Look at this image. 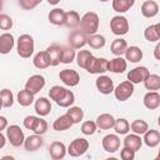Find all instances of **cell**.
I'll use <instances>...</instances> for the list:
<instances>
[{
  "mask_svg": "<svg viewBox=\"0 0 160 160\" xmlns=\"http://www.w3.org/2000/svg\"><path fill=\"white\" fill-rule=\"evenodd\" d=\"M5 145H6V136L0 131V149L5 148Z\"/></svg>",
  "mask_w": 160,
  "mask_h": 160,
  "instance_id": "f5cc1de1",
  "label": "cell"
},
{
  "mask_svg": "<svg viewBox=\"0 0 160 160\" xmlns=\"http://www.w3.org/2000/svg\"><path fill=\"white\" fill-rule=\"evenodd\" d=\"M149 74H150V71L146 66H136L128 72V80L130 82H132L134 85L140 84L149 76Z\"/></svg>",
  "mask_w": 160,
  "mask_h": 160,
  "instance_id": "7c38bea8",
  "label": "cell"
},
{
  "mask_svg": "<svg viewBox=\"0 0 160 160\" xmlns=\"http://www.w3.org/2000/svg\"><path fill=\"white\" fill-rule=\"evenodd\" d=\"M134 84L130 82L129 80L121 81L116 88H114V95L116 98V100L119 101H126L128 99H130L134 94Z\"/></svg>",
  "mask_w": 160,
  "mask_h": 160,
  "instance_id": "8992f818",
  "label": "cell"
},
{
  "mask_svg": "<svg viewBox=\"0 0 160 160\" xmlns=\"http://www.w3.org/2000/svg\"><path fill=\"white\" fill-rule=\"evenodd\" d=\"M1 108H2V100H1V98H0V110H1Z\"/></svg>",
  "mask_w": 160,
  "mask_h": 160,
  "instance_id": "11a10c76",
  "label": "cell"
},
{
  "mask_svg": "<svg viewBox=\"0 0 160 160\" xmlns=\"http://www.w3.org/2000/svg\"><path fill=\"white\" fill-rule=\"evenodd\" d=\"M34 49H35V42L31 35L29 34H21L18 38V42H16V50H18V55L22 59H29L32 54H34Z\"/></svg>",
  "mask_w": 160,
  "mask_h": 160,
  "instance_id": "7a4b0ae2",
  "label": "cell"
},
{
  "mask_svg": "<svg viewBox=\"0 0 160 160\" xmlns=\"http://www.w3.org/2000/svg\"><path fill=\"white\" fill-rule=\"evenodd\" d=\"M32 131H34V134H39V135H44L48 131V122L42 119V116H39V120Z\"/></svg>",
  "mask_w": 160,
  "mask_h": 160,
  "instance_id": "bcb514c9",
  "label": "cell"
},
{
  "mask_svg": "<svg viewBox=\"0 0 160 160\" xmlns=\"http://www.w3.org/2000/svg\"><path fill=\"white\" fill-rule=\"evenodd\" d=\"M142 82L145 89L149 91H158L160 89V76L158 74H149V76Z\"/></svg>",
  "mask_w": 160,
  "mask_h": 160,
  "instance_id": "836d02e7",
  "label": "cell"
},
{
  "mask_svg": "<svg viewBox=\"0 0 160 160\" xmlns=\"http://www.w3.org/2000/svg\"><path fill=\"white\" fill-rule=\"evenodd\" d=\"M110 30L114 35L122 36L129 32V21L122 15H115L110 20Z\"/></svg>",
  "mask_w": 160,
  "mask_h": 160,
  "instance_id": "3957f363",
  "label": "cell"
},
{
  "mask_svg": "<svg viewBox=\"0 0 160 160\" xmlns=\"http://www.w3.org/2000/svg\"><path fill=\"white\" fill-rule=\"evenodd\" d=\"M92 56H94V55L91 54L90 50H80V51L76 54L75 59H76V62H78V65H79L80 68L86 69Z\"/></svg>",
  "mask_w": 160,
  "mask_h": 160,
  "instance_id": "e575fe53",
  "label": "cell"
},
{
  "mask_svg": "<svg viewBox=\"0 0 160 160\" xmlns=\"http://www.w3.org/2000/svg\"><path fill=\"white\" fill-rule=\"evenodd\" d=\"M98 130V126H96V122L95 121H91V120H88V121H84L81 124V132L84 135H94Z\"/></svg>",
  "mask_w": 160,
  "mask_h": 160,
  "instance_id": "ee69618b",
  "label": "cell"
},
{
  "mask_svg": "<svg viewBox=\"0 0 160 160\" xmlns=\"http://www.w3.org/2000/svg\"><path fill=\"white\" fill-rule=\"evenodd\" d=\"M99 1H101V2H106V1H109V0H99Z\"/></svg>",
  "mask_w": 160,
  "mask_h": 160,
  "instance_id": "6f0895ef",
  "label": "cell"
},
{
  "mask_svg": "<svg viewBox=\"0 0 160 160\" xmlns=\"http://www.w3.org/2000/svg\"><path fill=\"white\" fill-rule=\"evenodd\" d=\"M144 38L149 42H156L160 40V24L149 25L144 30Z\"/></svg>",
  "mask_w": 160,
  "mask_h": 160,
  "instance_id": "d4e9b609",
  "label": "cell"
},
{
  "mask_svg": "<svg viewBox=\"0 0 160 160\" xmlns=\"http://www.w3.org/2000/svg\"><path fill=\"white\" fill-rule=\"evenodd\" d=\"M76 52L75 49L71 46H61V62L62 64H71L75 60Z\"/></svg>",
  "mask_w": 160,
  "mask_h": 160,
  "instance_id": "f35d334b",
  "label": "cell"
},
{
  "mask_svg": "<svg viewBox=\"0 0 160 160\" xmlns=\"http://www.w3.org/2000/svg\"><path fill=\"white\" fill-rule=\"evenodd\" d=\"M74 102H75V95H74V92H72L71 90H68V89H66L65 94L62 95V98L56 101V104H58L60 108H69V106H71Z\"/></svg>",
  "mask_w": 160,
  "mask_h": 160,
  "instance_id": "60d3db41",
  "label": "cell"
},
{
  "mask_svg": "<svg viewBox=\"0 0 160 160\" xmlns=\"http://www.w3.org/2000/svg\"><path fill=\"white\" fill-rule=\"evenodd\" d=\"M16 101L19 102V105L21 106H30L34 101H35V95L31 94L30 91H28L26 89L20 90L16 95Z\"/></svg>",
  "mask_w": 160,
  "mask_h": 160,
  "instance_id": "4dcf8cb0",
  "label": "cell"
},
{
  "mask_svg": "<svg viewBox=\"0 0 160 160\" xmlns=\"http://www.w3.org/2000/svg\"><path fill=\"white\" fill-rule=\"evenodd\" d=\"M8 119L5 118V116H0V131H2V130H6V128H8Z\"/></svg>",
  "mask_w": 160,
  "mask_h": 160,
  "instance_id": "f907efd6",
  "label": "cell"
},
{
  "mask_svg": "<svg viewBox=\"0 0 160 160\" xmlns=\"http://www.w3.org/2000/svg\"><path fill=\"white\" fill-rule=\"evenodd\" d=\"M48 2H49L50 5H56V4L60 2V0H48Z\"/></svg>",
  "mask_w": 160,
  "mask_h": 160,
  "instance_id": "db71d44e",
  "label": "cell"
},
{
  "mask_svg": "<svg viewBox=\"0 0 160 160\" xmlns=\"http://www.w3.org/2000/svg\"><path fill=\"white\" fill-rule=\"evenodd\" d=\"M49 154H50L51 159H54V160L64 159L65 155L68 154L65 144L61 142V141H52L49 146Z\"/></svg>",
  "mask_w": 160,
  "mask_h": 160,
  "instance_id": "2e32d148",
  "label": "cell"
},
{
  "mask_svg": "<svg viewBox=\"0 0 160 160\" xmlns=\"http://www.w3.org/2000/svg\"><path fill=\"white\" fill-rule=\"evenodd\" d=\"M101 145L106 152H116L120 149V138L118 136V134H108L102 138Z\"/></svg>",
  "mask_w": 160,
  "mask_h": 160,
  "instance_id": "4fadbf2b",
  "label": "cell"
},
{
  "mask_svg": "<svg viewBox=\"0 0 160 160\" xmlns=\"http://www.w3.org/2000/svg\"><path fill=\"white\" fill-rule=\"evenodd\" d=\"M66 114L69 115V118L71 119L72 124H79L80 121H82L84 119V111L80 106H69Z\"/></svg>",
  "mask_w": 160,
  "mask_h": 160,
  "instance_id": "d590c367",
  "label": "cell"
},
{
  "mask_svg": "<svg viewBox=\"0 0 160 160\" xmlns=\"http://www.w3.org/2000/svg\"><path fill=\"white\" fill-rule=\"evenodd\" d=\"M160 44L158 42L156 44V46H155V49H154V56H155V59L156 60H160Z\"/></svg>",
  "mask_w": 160,
  "mask_h": 160,
  "instance_id": "816d5d0a",
  "label": "cell"
},
{
  "mask_svg": "<svg viewBox=\"0 0 160 160\" xmlns=\"http://www.w3.org/2000/svg\"><path fill=\"white\" fill-rule=\"evenodd\" d=\"M59 79L66 85V86H76L80 82V75L78 71L72 69H64L59 72Z\"/></svg>",
  "mask_w": 160,
  "mask_h": 160,
  "instance_id": "30bf717a",
  "label": "cell"
},
{
  "mask_svg": "<svg viewBox=\"0 0 160 160\" xmlns=\"http://www.w3.org/2000/svg\"><path fill=\"white\" fill-rule=\"evenodd\" d=\"M128 68V62L121 56H115L111 60H108V71L114 74H122Z\"/></svg>",
  "mask_w": 160,
  "mask_h": 160,
  "instance_id": "5bb4252c",
  "label": "cell"
},
{
  "mask_svg": "<svg viewBox=\"0 0 160 160\" xmlns=\"http://www.w3.org/2000/svg\"><path fill=\"white\" fill-rule=\"evenodd\" d=\"M142 142L149 148H156L160 144V132L155 129H148L144 134Z\"/></svg>",
  "mask_w": 160,
  "mask_h": 160,
  "instance_id": "7402d4cb",
  "label": "cell"
},
{
  "mask_svg": "<svg viewBox=\"0 0 160 160\" xmlns=\"http://www.w3.org/2000/svg\"><path fill=\"white\" fill-rule=\"evenodd\" d=\"M124 146L128 148V149H131L132 151H138L140 150L141 145H142V139H141V135H138V134H129L124 138V141H122Z\"/></svg>",
  "mask_w": 160,
  "mask_h": 160,
  "instance_id": "603a6c76",
  "label": "cell"
},
{
  "mask_svg": "<svg viewBox=\"0 0 160 160\" xmlns=\"http://www.w3.org/2000/svg\"><path fill=\"white\" fill-rule=\"evenodd\" d=\"M39 120V116H34V115H28L25 119H24V126L28 129V130H34L36 122Z\"/></svg>",
  "mask_w": 160,
  "mask_h": 160,
  "instance_id": "c3c4849f",
  "label": "cell"
},
{
  "mask_svg": "<svg viewBox=\"0 0 160 160\" xmlns=\"http://www.w3.org/2000/svg\"><path fill=\"white\" fill-rule=\"evenodd\" d=\"M88 149H89V141L85 138H76L70 142V145L66 149V152L72 158H78L84 155L88 151Z\"/></svg>",
  "mask_w": 160,
  "mask_h": 160,
  "instance_id": "5b68a950",
  "label": "cell"
},
{
  "mask_svg": "<svg viewBox=\"0 0 160 160\" xmlns=\"http://www.w3.org/2000/svg\"><path fill=\"white\" fill-rule=\"evenodd\" d=\"M15 45L14 35L10 32H4L0 35V54L6 55L9 54Z\"/></svg>",
  "mask_w": 160,
  "mask_h": 160,
  "instance_id": "e0dca14e",
  "label": "cell"
},
{
  "mask_svg": "<svg viewBox=\"0 0 160 160\" xmlns=\"http://www.w3.org/2000/svg\"><path fill=\"white\" fill-rule=\"evenodd\" d=\"M48 19L52 25L61 26V25H64V21H65V11L61 8H55V9L50 10Z\"/></svg>",
  "mask_w": 160,
  "mask_h": 160,
  "instance_id": "f1b7e54d",
  "label": "cell"
},
{
  "mask_svg": "<svg viewBox=\"0 0 160 160\" xmlns=\"http://www.w3.org/2000/svg\"><path fill=\"white\" fill-rule=\"evenodd\" d=\"M120 158L122 160H134L135 159V151H132L131 149H128V148H122L121 151H120Z\"/></svg>",
  "mask_w": 160,
  "mask_h": 160,
  "instance_id": "681fc988",
  "label": "cell"
},
{
  "mask_svg": "<svg viewBox=\"0 0 160 160\" xmlns=\"http://www.w3.org/2000/svg\"><path fill=\"white\" fill-rule=\"evenodd\" d=\"M0 98L2 100V108H11L14 104V95L11 90L9 89H2L0 90Z\"/></svg>",
  "mask_w": 160,
  "mask_h": 160,
  "instance_id": "b9f144b4",
  "label": "cell"
},
{
  "mask_svg": "<svg viewBox=\"0 0 160 160\" xmlns=\"http://www.w3.org/2000/svg\"><path fill=\"white\" fill-rule=\"evenodd\" d=\"M88 38L89 35H86L81 30H74L70 32L68 39L69 46H71L72 49H81L88 44Z\"/></svg>",
  "mask_w": 160,
  "mask_h": 160,
  "instance_id": "9c48e42d",
  "label": "cell"
},
{
  "mask_svg": "<svg viewBox=\"0 0 160 160\" xmlns=\"http://www.w3.org/2000/svg\"><path fill=\"white\" fill-rule=\"evenodd\" d=\"M42 0H19V5L24 10H32L39 4H41Z\"/></svg>",
  "mask_w": 160,
  "mask_h": 160,
  "instance_id": "7dc6e473",
  "label": "cell"
},
{
  "mask_svg": "<svg viewBox=\"0 0 160 160\" xmlns=\"http://www.w3.org/2000/svg\"><path fill=\"white\" fill-rule=\"evenodd\" d=\"M72 125H74V124H72L71 119L69 118V115H68V114H64V115L59 116V118L52 122V129H54L55 131H65V130L70 129Z\"/></svg>",
  "mask_w": 160,
  "mask_h": 160,
  "instance_id": "83f0119b",
  "label": "cell"
},
{
  "mask_svg": "<svg viewBox=\"0 0 160 160\" xmlns=\"http://www.w3.org/2000/svg\"><path fill=\"white\" fill-rule=\"evenodd\" d=\"M99 24H100L99 15L94 11H88L81 16L79 26H80V30L86 35H92V34H96L99 29Z\"/></svg>",
  "mask_w": 160,
  "mask_h": 160,
  "instance_id": "6da1fadb",
  "label": "cell"
},
{
  "mask_svg": "<svg viewBox=\"0 0 160 160\" xmlns=\"http://www.w3.org/2000/svg\"><path fill=\"white\" fill-rule=\"evenodd\" d=\"M126 48H128L126 40H124V39H121V38H118V39L112 40V42H111V45H110V51H111V54H114L115 56H121V55H124Z\"/></svg>",
  "mask_w": 160,
  "mask_h": 160,
  "instance_id": "f546056e",
  "label": "cell"
},
{
  "mask_svg": "<svg viewBox=\"0 0 160 160\" xmlns=\"http://www.w3.org/2000/svg\"><path fill=\"white\" fill-rule=\"evenodd\" d=\"M148 129H149L148 122L145 120H141V119H136L130 124V130L138 135H142Z\"/></svg>",
  "mask_w": 160,
  "mask_h": 160,
  "instance_id": "ab89813d",
  "label": "cell"
},
{
  "mask_svg": "<svg viewBox=\"0 0 160 160\" xmlns=\"http://www.w3.org/2000/svg\"><path fill=\"white\" fill-rule=\"evenodd\" d=\"M6 139L9 140V142L18 148V146H21L24 144V140H25V134L24 131L21 130V128L16 124L14 125H8L6 128Z\"/></svg>",
  "mask_w": 160,
  "mask_h": 160,
  "instance_id": "277c9868",
  "label": "cell"
},
{
  "mask_svg": "<svg viewBox=\"0 0 160 160\" xmlns=\"http://www.w3.org/2000/svg\"><path fill=\"white\" fill-rule=\"evenodd\" d=\"M46 51L50 56V66H58L61 62V45L51 44Z\"/></svg>",
  "mask_w": 160,
  "mask_h": 160,
  "instance_id": "cb8c5ba5",
  "label": "cell"
},
{
  "mask_svg": "<svg viewBox=\"0 0 160 160\" xmlns=\"http://www.w3.org/2000/svg\"><path fill=\"white\" fill-rule=\"evenodd\" d=\"M14 22H12V19L8 15V14H0V30H10L12 28Z\"/></svg>",
  "mask_w": 160,
  "mask_h": 160,
  "instance_id": "f6af8a7d",
  "label": "cell"
},
{
  "mask_svg": "<svg viewBox=\"0 0 160 160\" xmlns=\"http://www.w3.org/2000/svg\"><path fill=\"white\" fill-rule=\"evenodd\" d=\"M135 4V0H112V10L119 12V14H122V12H126L129 11Z\"/></svg>",
  "mask_w": 160,
  "mask_h": 160,
  "instance_id": "1f68e13d",
  "label": "cell"
},
{
  "mask_svg": "<svg viewBox=\"0 0 160 160\" xmlns=\"http://www.w3.org/2000/svg\"><path fill=\"white\" fill-rule=\"evenodd\" d=\"M0 1H1V0H0Z\"/></svg>",
  "mask_w": 160,
  "mask_h": 160,
  "instance_id": "680465c9",
  "label": "cell"
},
{
  "mask_svg": "<svg viewBox=\"0 0 160 160\" xmlns=\"http://www.w3.org/2000/svg\"><path fill=\"white\" fill-rule=\"evenodd\" d=\"M105 38L100 34H92V35H89L88 38V45L91 48V49H102L105 46Z\"/></svg>",
  "mask_w": 160,
  "mask_h": 160,
  "instance_id": "74e56055",
  "label": "cell"
},
{
  "mask_svg": "<svg viewBox=\"0 0 160 160\" xmlns=\"http://www.w3.org/2000/svg\"><path fill=\"white\" fill-rule=\"evenodd\" d=\"M34 109L39 116H46L51 111V102L46 98H39L34 102Z\"/></svg>",
  "mask_w": 160,
  "mask_h": 160,
  "instance_id": "d6986e66",
  "label": "cell"
},
{
  "mask_svg": "<svg viewBox=\"0 0 160 160\" xmlns=\"http://www.w3.org/2000/svg\"><path fill=\"white\" fill-rule=\"evenodd\" d=\"M42 144H44V140H42L41 135L32 134V135H29L28 138H25L22 145L26 151H36L42 146Z\"/></svg>",
  "mask_w": 160,
  "mask_h": 160,
  "instance_id": "9a60e30c",
  "label": "cell"
},
{
  "mask_svg": "<svg viewBox=\"0 0 160 160\" xmlns=\"http://www.w3.org/2000/svg\"><path fill=\"white\" fill-rule=\"evenodd\" d=\"M1 9H2V0L0 1V11H1Z\"/></svg>",
  "mask_w": 160,
  "mask_h": 160,
  "instance_id": "9f6ffc18",
  "label": "cell"
},
{
  "mask_svg": "<svg viewBox=\"0 0 160 160\" xmlns=\"http://www.w3.org/2000/svg\"><path fill=\"white\" fill-rule=\"evenodd\" d=\"M80 15L78 11L75 10H70V11H65V21L64 25L68 28H78L80 25Z\"/></svg>",
  "mask_w": 160,
  "mask_h": 160,
  "instance_id": "d6a6232c",
  "label": "cell"
},
{
  "mask_svg": "<svg viewBox=\"0 0 160 160\" xmlns=\"http://www.w3.org/2000/svg\"><path fill=\"white\" fill-rule=\"evenodd\" d=\"M65 91H66L65 88H62V86H60V85H54V86H51L50 90H49V96H50L51 100H54V101L56 102L58 100H60V99L62 98V95L65 94Z\"/></svg>",
  "mask_w": 160,
  "mask_h": 160,
  "instance_id": "7bdbcfd3",
  "label": "cell"
},
{
  "mask_svg": "<svg viewBox=\"0 0 160 160\" xmlns=\"http://www.w3.org/2000/svg\"><path fill=\"white\" fill-rule=\"evenodd\" d=\"M32 64H34V66L38 68V69H46V68H49V66H50V56H49L48 51H46V50L39 51V52L34 56Z\"/></svg>",
  "mask_w": 160,
  "mask_h": 160,
  "instance_id": "4316f807",
  "label": "cell"
},
{
  "mask_svg": "<svg viewBox=\"0 0 160 160\" xmlns=\"http://www.w3.org/2000/svg\"><path fill=\"white\" fill-rule=\"evenodd\" d=\"M144 106L149 110H155L160 106V94L158 91H148L144 95Z\"/></svg>",
  "mask_w": 160,
  "mask_h": 160,
  "instance_id": "44dd1931",
  "label": "cell"
},
{
  "mask_svg": "<svg viewBox=\"0 0 160 160\" xmlns=\"http://www.w3.org/2000/svg\"><path fill=\"white\" fill-rule=\"evenodd\" d=\"M85 70L90 74H104L105 71H108V59L92 56Z\"/></svg>",
  "mask_w": 160,
  "mask_h": 160,
  "instance_id": "ba28073f",
  "label": "cell"
},
{
  "mask_svg": "<svg viewBox=\"0 0 160 160\" xmlns=\"http://www.w3.org/2000/svg\"><path fill=\"white\" fill-rule=\"evenodd\" d=\"M140 11H141V15L144 18H148V19L154 18L159 12V4L154 0H146L142 2Z\"/></svg>",
  "mask_w": 160,
  "mask_h": 160,
  "instance_id": "ac0fdd59",
  "label": "cell"
},
{
  "mask_svg": "<svg viewBox=\"0 0 160 160\" xmlns=\"http://www.w3.org/2000/svg\"><path fill=\"white\" fill-rule=\"evenodd\" d=\"M95 86L98 89V91L100 94H104V95H109L114 91V81L110 76L108 75H100L96 80H95Z\"/></svg>",
  "mask_w": 160,
  "mask_h": 160,
  "instance_id": "8fae6325",
  "label": "cell"
},
{
  "mask_svg": "<svg viewBox=\"0 0 160 160\" xmlns=\"http://www.w3.org/2000/svg\"><path fill=\"white\" fill-rule=\"evenodd\" d=\"M125 60L130 62H139L142 59V50L139 46H128L125 52Z\"/></svg>",
  "mask_w": 160,
  "mask_h": 160,
  "instance_id": "484cf974",
  "label": "cell"
},
{
  "mask_svg": "<svg viewBox=\"0 0 160 160\" xmlns=\"http://www.w3.org/2000/svg\"><path fill=\"white\" fill-rule=\"evenodd\" d=\"M112 129L115 130V132L118 135H126L130 131V124L126 119L119 118V119H115V124H114Z\"/></svg>",
  "mask_w": 160,
  "mask_h": 160,
  "instance_id": "8d00e7d4",
  "label": "cell"
},
{
  "mask_svg": "<svg viewBox=\"0 0 160 160\" xmlns=\"http://www.w3.org/2000/svg\"><path fill=\"white\" fill-rule=\"evenodd\" d=\"M45 84H46V80H45V78H44L42 75H40V74H34V75H31V76L26 80V82H25V89H26L28 91H30L31 94L36 95L38 92H40V91L44 89Z\"/></svg>",
  "mask_w": 160,
  "mask_h": 160,
  "instance_id": "52a82bcc",
  "label": "cell"
},
{
  "mask_svg": "<svg viewBox=\"0 0 160 160\" xmlns=\"http://www.w3.org/2000/svg\"><path fill=\"white\" fill-rule=\"evenodd\" d=\"M95 122H96L98 129H100V130H110V129L114 128L115 118L109 112H104V114H100L96 118Z\"/></svg>",
  "mask_w": 160,
  "mask_h": 160,
  "instance_id": "ffe728a7",
  "label": "cell"
}]
</instances>
